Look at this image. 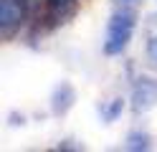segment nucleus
Returning <instances> with one entry per match:
<instances>
[{"instance_id": "nucleus-4", "label": "nucleus", "mask_w": 157, "mask_h": 152, "mask_svg": "<svg viewBox=\"0 0 157 152\" xmlns=\"http://www.w3.org/2000/svg\"><path fill=\"white\" fill-rule=\"evenodd\" d=\"M76 104V89L71 81H58L48 96V109L53 117H66Z\"/></svg>"}, {"instance_id": "nucleus-2", "label": "nucleus", "mask_w": 157, "mask_h": 152, "mask_svg": "<svg viewBox=\"0 0 157 152\" xmlns=\"http://www.w3.org/2000/svg\"><path fill=\"white\" fill-rule=\"evenodd\" d=\"M38 0H0V38L13 41L33 23Z\"/></svg>"}, {"instance_id": "nucleus-7", "label": "nucleus", "mask_w": 157, "mask_h": 152, "mask_svg": "<svg viewBox=\"0 0 157 152\" xmlns=\"http://www.w3.org/2000/svg\"><path fill=\"white\" fill-rule=\"evenodd\" d=\"M144 58L150 64L152 71H157V33L147 36V43H144Z\"/></svg>"}, {"instance_id": "nucleus-6", "label": "nucleus", "mask_w": 157, "mask_h": 152, "mask_svg": "<svg viewBox=\"0 0 157 152\" xmlns=\"http://www.w3.org/2000/svg\"><path fill=\"white\" fill-rule=\"evenodd\" d=\"M124 107H127V99H124V96H114V99H109V101H101V104H99V117H101V122H104V124L117 122V119L122 117Z\"/></svg>"}, {"instance_id": "nucleus-1", "label": "nucleus", "mask_w": 157, "mask_h": 152, "mask_svg": "<svg viewBox=\"0 0 157 152\" xmlns=\"http://www.w3.org/2000/svg\"><path fill=\"white\" fill-rule=\"evenodd\" d=\"M137 23H140L137 8H114L106 20V33L101 41L104 56H122L134 38Z\"/></svg>"}, {"instance_id": "nucleus-8", "label": "nucleus", "mask_w": 157, "mask_h": 152, "mask_svg": "<svg viewBox=\"0 0 157 152\" xmlns=\"http://www.w3.org/2000/svg\"><path fill=\"white\" fill-rule=\"evenodd\" d=\"M142 3H144V0H112L114 8H137V10H140Z\"/></svg>"}, {"instance_id": "nucleus-9", "label": "nucleus", "mask_w": 157, "mask_h": 152, "mask_svg": "<svg viewBox=\"0 0 157 152\" xmlns=\"http://www.w3.org/2000/svg\"><path fill=\"white\" fill-rule=\"evenodd\" d=\"M56 150L58 152H66V150H84V145H74V139H61V142H58V145H56Z\"/></svg>"}, {"instance_id": "nucleus-3", "label": "nucleus", "mask_w": 157, "mask_h": 152, "mask_svg": "<svg viewBox=\"0 0 157 152\" xmlns=\"http://www.w3.org/2000/svg\"><path fill=\"white\" fill-rule=\"evenodd\" d=\"M157 107V76H147L140 74L132 81V91H129V109L132 114H147Z\"/></svg>"}, {"instance_id": "nucleus-10", "label": "nucleus", "mask_w": 157, "mask_h": 152, "mask_svg": "<svg viewBox=\"0 0 157 152\" xmlns=\"http://www.w3.org/2000/svg\"><path fill=\"white\" fill-rule=\"evenodd\" d=\"M18 124H25V114H15V111H13V114H10V127H18Z\"/></svg>"}, {"instance_id": "nucleus-5", "label": "nucleus", "mask_w": 157, "mask_h": 152, "mask_svg": "<svg viewBox=\"0 0 157 152\" xmlns=\"http://www.w3.org/2000/svg\"><path fill=\"white\" fill-rule=\"evenodd\" d=\"M124 150L129 152H147L152 150V134L144 129H129L124 137Z\"/></svg>"}]
</instances>
